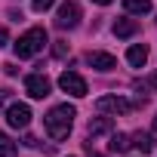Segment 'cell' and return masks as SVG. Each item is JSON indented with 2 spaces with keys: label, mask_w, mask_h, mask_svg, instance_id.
I'll return each instance as SVG.
<instances>
[{
  "label": "cell",
  "mask_w": 157,
  "mask_h": 157,
  "mask_svg": "<svg viewBox=\"0 0 157 157\" xmlns=\"http://www.w3.org/2000/svg\"><path fill=\"white\" fill-rule=\"evenodd\" d=\"M129 145H132L136 151H142V154H151V151H154V139H151L148 132H136Z\"/></svg>",
  "instance_id": "11"
},
{
  "label": "cell",
  "mask_w": 157,
  "mask_h": 157,
  "mask_svg": "<svg viewBox=\"0 0 157 157\" xmlns=\"http://www.w3.org/2000/svg\"><path fill=\"white\" fill-rule=\"evenodd\" d=\"M6 40H10V34H6V28H0V46H6Z\"/></svg>",
  "instance_id": "18"
},
{
  "label": "cell",
  "mask_w": 157,
  "mask_h": 157,
  "mask_svg": "<svg viewBox=\"0 0 157 157\" xmlns=\"http://www.w3.org/2000/svg\"><path fill=\"white\" fill-rule=\"evenodd\" d=\"M93 3H99V6H108V3H111V0H93Z\"/></svg>",
  "instance_id": "19"
},
{
  "label": "cell",
  "mask_w": 157,
  "mask_h": 157,
  "mask_svg": "<svg viewBox=\"0 0 157 157\" xmlns=\"http://www.w3.org/2000/svg\"><path fill=\"white\" fill-rule=\"evenodd\" d=\"M65 52H68V43H65V40H59V43H56V56H59V59H62V56H65Z\"/></svg>",
  "instance_id": "17"
},
{
  "label": "cell",
  "mask_w": 157,
  "mask_h": 157,
  "mask_svg": "<svg viewBox=\"0 0 157 157\" xmlns=\"http://www.w3.org/2000/svg\"><path fill=\"white\" fill-rule=\"evenodd\" d=\"M96 108H99L102 114H126L132 105H129L126 99H120V96H102V99L96 102Z\"/></svg>",
  "instance_id": "6"
},
{
  "label": "cell",
  "mask_w": 157,
  "mask_h": 157,
  "mask_svg": "<svg viewBox=\"0 0 157 157\" xmlns=\"http://www.w3.org/2000/svg\"><path fill=\"white\" fill-rule=\"evenodd\" d=\"M46 40H49V37H46V31L37 25V28H28V31L13 43V49H16V56H19V59H31V56H37V52L46 46Z\"/></svg>",
  "instance_id": "2"
},
{
  "label": "cell",
  "mask_w": 157,
  "mask_h": 157,
  "mask_svg": "<svg viewBox=\"0 0 157 157\" xmlns=\"http://www.w3.org/2000/svg\"><path fill=\"white\" fill-rule=\"evenodd\" d=\"M56 3V0H31V6H34V13H46L49 6Z\"/></svg>",
  "instance_id": "16"
},
{
  "label": "cell",
  "mask_w": 157,
  "mask_h": 157,
  "mask_svg": "<svg viewBox=\"0 0 157 157\" xmlns=\"http://www.w3.org/2000/svg\"><path fill=\"white\" fill-rule=\"evenodd\" d=\"M74 117H77L74 105H56V108L43 117L49 139H56V142H59V139H68V132H71V126H74Z\"/></svg>",
  "instance_id": "1"
},
{
  "label": "cell",
  "mask_w": 157,
  "mask_h": 157,
  "mask_svg": "<svg viewBox=\"0 0 157 157\" xmlns=\"http://www.w3.org/2000/svg\"><path fill=\"white\" fill-rule=\"evenodd\" d=\"M154 129H157V117H154Z\"/></svg>",
  "instance_id": "22"
},
{
  "label": "cell",
  "mask_w": 157,
  "mask_h": 157,
  "mask_svg": "<svg viewBox=\"0 0 157 157\" xmlns=\"http://www.w3.org/2000/svg\"><path fill=\"white\" fill-rule=\"evenodd\" d=\"M123 6L132 16H145V13H151V0H123Z\"/></svg>",
  "instance_id": "12"
},
{
  "label": "cell",
  "mask_w": 157,
  "mask_h": 157,
  "mask_svg": "<svg viewBox=\"0 0 157 157\" xmlns=\"http://www.w3.org/2000/svg\"><path fill=\"white\" fill-rule=\"evenodd\" d=\"M3 99H6V93H0V108H3Z\"/></svg>",
  "instance_id": "20"
},
{
  "label": "cell",
  "mask_w": 157,
  "mask_h": 157,
  "mask_svg": "<svg viewBox=\"0 0 157 157\" xmlns=\"http://www.w3.org/2000/svg\"><path fill=\"white\" fill-rule=\"evenodd\" d=\"M86 62H90L96 71H114V68H117V59H114L111 52H90Z\"/></svg>",
  "instance_id": "8"
},
{
  "label": "cell",
  "mask_w": 157,
  "mask_h": 157,
  "mask_svg": "<svg viewBox=\"0 0 157 157\" xmlns=\"http://www.w3.org/2000/svg\"><path fill=\"white\" fill-rule=\"evenodd\" d=\"M108 148H111V151H120V154H123V151L129 148V136H123V132H114V136H111V142H108Z\"/></svg>",
  "instance_id": "15"
},
{
  "label": "cell",
  "mask_w": 157,
  "mask_h": 157,
  "mask_svg": "<svg viewBox=\"0 0 157 157\" xmlns=\"http://www.w3.org/2000/svg\"><path fill=\"white\" fill-rule=\"evenodd\" d=\"M126 62H129L132 68H145V62H148V46H145V43H136V46H129V52H126Z\"/></svg>",
  "instance_id": "9"
},
{
  "label": "cell",
  "mask_w": 157,
  "mask_h": 157,
  "mask_svg": "<svg viewBox=\"0 0 157 157\" xmlns=\"http://www.w3.org/2000/svg\"><path fill=\"white\" fill-rule=\"evenodd\" d=\"M80 25V6L74 3V0H68V3H62L59 6V13H56V28H77Z\"/></svg>",
  "instance_id": "3"
},
{
  "label": "cell",
  "mask_w": 157,
  "mask_h": 157,
  "mask_svg": "<svg viewBox=\"0 0 157 157\" xmlns=\"http://www.w3.org/2000/svg\"><path fill=\"white\" fill-rule=\"evenodd\" d=\"M49 90H52V83H49L46 74H28V77H25V93H28L31 99H46Z\"/></svg>",
  "instance_id": "5"
},
{
  "label": "cell",
  "mask_w": 157,
  "mask_h": 157,
  "mask_svg": "<svg viewBox=\"0 0 157 157\" xmlns=\"http://www.w3.org/2000/svg\"><path fill=\"white\" fill-rule=\"evenodd\" d=\"M6 123H10L13 129H25V126L31 123V108H28V105H10V108H6Z\"/></svg>",
  "instance_id": "7"
},
{
  "label": "cell",
  "mask_w": 157,
  "mask_h": 157,
  "mask_svg": "<svg viewBox=\"0 0 157 157\" xmlns=\"http://www.w3.org/2000/svg\"><path fill=\"white\" fill-rule=\"evenodd\" d=\"M114 126V120L111 117H99V120H90V136H102V132H108Z\"/></svg>",
  "instance_id": "13"
},
{
  "label": "cell",
  "mask_w": 157,
  "mask_h": 157,
  "mask_svg": "<svg viewBox=\"0 0 157 157\" xmlns=\"http://www.w3.org/2000/svg\"><path fill=\"white\" fill-rule=\"evenodd\" d=\"M151 83H154V90H157V74H154V77H151Z\"/></svg>",
  "instance_id": "21"
},
{
  "label": "cell",
  "mask_w": 157,
  "mask_h": 157,
  "mask_svg": "<svg viewBox=\"0 0 157 157\" xmlns=\"http://www.w3.org/2000/svg\"><path fill=\"white\" fill-rule=\"evenodd\" d=\"M16 154H19L16 142H13L6 132H0V157H16Z\"/></svg>",
  "instance_id": "14"
},
{
  "label": "cell",
  "mask_w": 157,
  "mask_h": 157,
  "mask_svg": "<svg viewBox=\"0 0 157 157\" xmlns=\"http://www.w3.org/2000/svg\"><path fill=\"white\" fill-rule=\"evenodd\" d=\"M59 86L68 93V96H74V99H83L90 90H86V80L80 74H74V71H65L62 77H59Z\"/></svg>",
  "instance_id": "4"
},
{
  "label": "cell",
  "mask_w": 157,
  "mask_h": 157,
  "mask_svg": "<svg viewBox=\"0 0 157 157\" xmlns=\"http://www.w3.org/2000/svg\"><path fill=\"white\" fill-rule=\"evenodd\" d=\"M136 31H139V22L136 19H117L114 22V34L117 37H132Z\"/></svg>",
  "instance_id": "10"
}]
</instances>
